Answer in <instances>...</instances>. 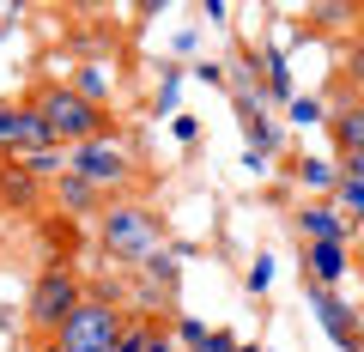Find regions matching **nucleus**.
<instances>
[{
	"mask_svg": "<svg viewBox=\"0 0 364 352\" xmlns=\"http://www.w3.org/2000/svg\"><path fill=\"white\" fill-rule=\"evenodd\" d=\"M61 201H67V207H97V188H91L79 170H67V176H61Z\"/></svg>",
	"mask_w": 364,
	"mask_h": 352,
	"instance_id": "10",
	"label": "nucleus"
},
{
	"mask_svg": "<svg viewBox=\"0 0 364 352\" xmlns=\"http://www.w3.org/2000/svg\"><path fill=\"white\" fill-rule=\"evenodd\" d=\"M25 170H31V176H67V170H61V152H55V146L31 152V158H25Z\"/></svg>",
	"mask_w": 364,
	"mask_h": 352,
	"instance_id": "11",
	"label": "nucleus"
},
{
	"mask_svg": "<svg viewBox=\"0 0 364 352\" xmlns=\"http://www.w3.org/2000/svg\"><path fill=\"white\" fill-rule=\"evenodd\" d=\"M104 85H109V79L97 73V67H85V79H79L73 92H79V97H91V104H97V97H104Z\"/></svg>",
	"mask_w": 364,
	"mask_h": 352,
	"instance_id": "13",
	"label": "nucleus"
},
{
	"mask_svg": "<svg viewBox=\"0 0 364 352\" xmlns=\"http://www.w3.org/2000/svg\"><path fill=\"white\" fill-rule=\"evenodd\" d=\"M152 352H170V340H164V334H158V340H152Z\"/></svg>",
	"mask_w": 364,
	"mask_h": 352,
	"instance_id": "17",
	"label": "nucleus"
},
{
	"mask_svg": "<svg viewBox=\"0 0 364 352\" xmlns=\"http://www.w3.org/2000/svg\"><path fill=\"white\" fill-rule=\"evenodd\" d=\"M0 195H6V201H18V207H25V201L37 195V176H31V170H25V164H18V158H13V164L0 170Z\"/></svg>",
	"mask_w": 364,
	"mask_h": 352,
	"instance_id": "7",
	"label": "nucleus"
},
{
	"mask_svg": "<svg viewBox=\"0 0 364 352\" xmlns=\"http://www.w3.org/2000/svg\"><path fill=\"white\" fill-rule=\"evenodd\" d=\"M43 352H61V340H49V346H43Z\"/></svg>",
	"mask_w": 364,
	"mask_h": 352,
	"instance_id": "18",
	"label": "nucleus"
},
{
	"mask_svg": "<svg viewBox=\"0 0 364 352\" xmlns=\"http://www.w3.org/2000/svg\"><path fill=\"white\" fill-rule=\"evenodd\" d=\"M346 207H358V213H364V183H352V176H346Z\"/></svg>",
	"mask_w": 364,
	"mask_h": 352,
	"instance_id": "16",
	"label": "nucleus"
},
{
	"mask_svg": "<svg viewBox=\"0 0 364 352\" xmlns=\"http://www.w3.org/2000/svg\"><path fill=\"white\" fill-rule=\"evenodd\" d=\"M104 249H109V255H122V261L152 255V219H146L140 207H116L104 219Z\"/></svg>",
	"mask_w": 364,
	"mask_h": 352,
	"instance_id": "4",
	"label": "nucleus"
},
{
	"mask_svg": "<svg viewBox=\"0 0 364 352\" xmlns=\"http://www.w3.org/2000/svg\"><path fill=\"white\" fill-rule=\"evenodd\" d=\"M334 140L346 146V158L364 152V104H346V110L334 116Z\"/></svg>",
	"mask_w": 364,
	"mask_h": 352,
	"instance_id": "6",
	"label": "nucleus"
},
{
	"mask_svg": "<svg viewBox=\"0 0 364 352\" xmlns=\"http://www.w3.org/2000/svg\"><path fill=\"white\" fill-rule=\"evenodd\" d=\"M31 110L43 116V128H49V140H55V146H85V140H104V104L79 97L73 85H43V92L31 97Z\"/></svg>",
	"mask_w": 364,
	"mask_h": 352,
	"instance_id": "1",
	"label": "nucleus"
},
{
	"mask_svg": "<svg viewBox=\"0 0 364 352\" xmlns=\"http://www.w3.org/2000/svg\"><path fill=\"white\" fill-rule=\"evenodd\" d=\"M152 328H122V340H116V352H152Z\"/></svg>",
	"mask_w": 364,
	"mask_h": 352,
	"instance_id": "12",
	"label": "nucleus"
},
{
	"mask_svg": "<svg viewBox=\"0 0 364 352\" xmlns=\"http://www.w3.org/2000/svg\"><path fill=\"white\" fill-rule=\"evenodd\" d=\"M310 267H316V279H340V274H346L340 243H316V249H310Z\"/></svg>",
	"mask_w": 364,
	"mask_h": 352,
	"instance_id": "9",
	"label": "nucleus"
},
{
	"mask_svg": "<svg viewBox=\"0 0 364 352\" xmlns=\"http://www.w3.org/2000/svg\"><path fill=\"white\" fill-rule=\"evenodd\" d=\"M73 170L85 176L91 188L122 183V176H128V152H122V146H109V140H85V146H73Z\"/></svg>",
	"mask_w": 364,
	"mask_h": 352,
	"instance_id": "5",
	"label": "nucleus"
},
{
	"mask_svg": "<svg viewBox=\"0 0 364 352\" xmlns=\"http://www.w3.org/2000/svg\"><path fill=\"white\" fill-rule=\"evenodd\" d=\"M346 73H352V79H358V85H364V37L352 43V61H346Z\"/></svg>",
	"mask_w": 364,
	"mask_h": 352,
	"instance_id": "14",
	"label": "nucleus"
},
{
	"mask_svg": "<svg viewBox=\"0 0 364 352\" xmlns=\"http://www.w3.org/2000/svg\"><path fill=\"white\" fill-rule=\"evenodd\" d=\"M79 279L67 274V267H49V274H37V286H31V304H25V316H31V328H43V334H61L67 322H73V310H79Z\"/></svg>",
	"mask_w": 364,
	"mask_h": 352,
	"instance_id": "2",
	"label": "nucleus"
},
{
	"mask_svg": "<svg viewBox=\"0 0 364 352\" xmlns=\"http://www.w3.org/2000/svg\"><path fill=\"white\" fill-rule=\"evenodd\" d=\"M61 352H116V340H122V316L109 310V304H97V298H85L73 310V322L61 328Z\"/></svg>",
	"mask_w": 364,
	"mask_h": 352,
	"instance_id": "3",
	"label": "nucleus"
},
{
	"mask_svg": "<svg viewBox=\"0 0 364 352\" xmlns=\"http://www.w3.org/2000/svg\"><path fill=\"white\" fill-rule=\"evenodd\" d=\"M304 231H310L316 243H340V237H346V225H340L328 207H310V213H304Z\"/></svg>",
	"mask_w": 364,
	"mask_h": 352,
	"instance_id": "8",
	"label": "nucleus"
},
{
	"mask_svg": "<svg viewBox=\"0 0 364 352\" xmlns=\"http://www.w3.org/2000/svg\"><path fill=\"white\" fill-rule=\"evenodd\" d=\"M195 352H237V346H231V340H225V334H207V340H200Z\"/></svg>",
	"mask_w": 364,
	"mask_h": 352,
	"instance_id": "15",
	"label": "nucleus"
}]
</instances>
